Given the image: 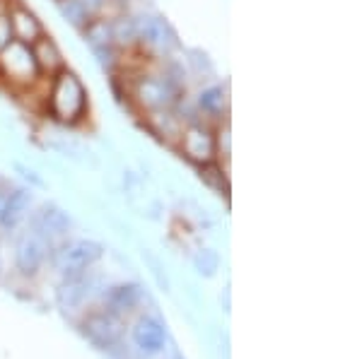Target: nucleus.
Returning a JSON list of instances; mask_svg holds the SVG:
<instances>
[{
    "mask_svg": "<svg viewBox=\"0 0 362 359\" xmlns=\"http://www.w3.org/2000/svg\"><path fill=\"white\" fill-rule=\"evenodd\" d=\"M51 244L42 239L39 234H34L32 229L22 231L20 239L15 244V265L22 275L32 277L44 268V263L49 260Z\"/></svg>",
    "mask_w": 362,
    "mask_h": 359,
    "instance_id": "6e6552de",
    "label": "nucleus"
},
{
    "mask_svg": "<svg viewBox=\"0 0 362 359\" xmlns=\"http://www.w3.org/2000/svg\"><path fill=\"white\" fill-rule=\"evenodd\" d=\"M85 335L97 343L99 347H109L119 340L121 335V326L119 318H116L112 311H102V314H92L85 321Z\"/></svg>",
    "mask_w": 362,
    "mask_h": 359,
    "instance_id": "4468645a",
    "label": "nucleus"
},
{
    "mask_svg": "<svg viewBox=\"0 0 362 359\" xmlns=\"http://www.w3.org/2000/svg\"><path fill=\"white\" fill-rule=\"evenodd\" d=\"M198 176L208 188H213L215 193L227 195L230 193V181H227V169L220 162H208V164L198 166Z\"/></svg>",
    "mask_w": 362,
    "mask_h": 359,
    "instance_id": "aec40b11",
    "label": "nucleus"
},
{
    "mask_svg": "<svg viewBox=\"0 0 362 359\" xmlns=\"http://www.w3.org/2000/svg\"><path fill=\"white\" fill-rule=\"evenodd\" d=\"M56 8H58V15L63 17V22H66L68 27H73L75 32H80V29L92 20L80 0H58Z\"/></svg>",
    "mask_w": 362,
    "mask_h": 359,
    "instance_id": "412c9836",
    "label": "nucleus"
},
{
    "mask_svg": "<svg viewBox=\"0 0 362 359\" xmlns=\"http://www.w3.org/2000/svg\"><path fill=\"white\" fill-rule=\"evenodd\" d=\"M0 83L15 95L32 92L44 83L37 61H34L32 46L13 42L5 51H0Z\"/></svg>",
    "mask_w": 362,
    "mask_h": 359,
    "instance_id": "f03ea898",
    "label": "nucleus"
},
{
    "mask_svg": "<svg viewBox=\"0 0 362 359\" xmlns=\"http://www.w3.org/2000/svg\"><path fill=\"white\" fill-rule=\"evenodd\" d=\"M54 3H58V0H54Z\"/></svg>",
    "mask_w": 362,
    "mask_h": 359,
    "instance_id": "393cba45",
    "label": "nucleus"
},
{
    "mask_svg": "<svg viewBox=\"0 0 362 359\" xmlns=\"http://www.w3.org/2000/svg\"><path fill=\"white\" fill-rule=\"evenodd\" d=\"M213 133H215V162L227 166L230 162V154H232V126H230V118L223 121V123L213 126Z\"/></svg>",
    "mask_w": 362,
    "mask_h": 359,
    "instance_id": "4be33fe9",
    "label": "nucleus"
},
{
    "mask_svg": "<svg viewBox=\"0 0 362 359\" xmlns=\"http://www.w3.org/2000/svg\"><path fill=\"white\" fill-rule=\"evenodd\" d=\"M174 150L194 166H203L208 162H215L213 126L206 123V121H191V123H186Z\"/></svg>",
    "mask_w": 362,
    "mask_h": 359,
    "instance_id": "39448f33",
    "label": "nucleus"
},
{
    "mask_svg": "<svg viewBox=\"0 0 362 359\" xmlns=\"http://www.w3.org/2000/svg\"><path fill=\"white\" fill-rule=\"evenodd\" d=\"M85 297H87V273L66 277V282L58 289V302L66 306V309L78 306Z\"/></svg>",
    "mask_w": 362,
    "mask_h": 359,
    "instance_id": "a211bd4d",
    "label": "nucleus"
},
{
    "mask_svg": "<svg viewBox=\"0 0 362 359\" xmlns=\"http://www.w3.org/2000/svg\"><path fill=\"white\" fill-rule=\"evenodd\" d=\"M8 15H10V27H13L15 42L32 46L39 37L46 34V27L39 20V15L29 5L22 3V0H8Z\"/></svg>",
    "mask_w": 362,
    "mask_h": 359,
    "instance_id": "1a4fd4ad",
    "label": "nucleus"
},
{
    "mask_svg": "<svg viewBox=\"0 0 362 359\" xmlns=\"http://www.w3.org/2000/svg\"><path fill=\"white\" fill-rule=\"evenodd\" d=\"M181 56H184V68L189 75L201 80H210L215 75V63L203 49H181Z\"/></svg>",
    "mask_w": 362,
    "mask_h": 359,
    "instance_id": "f3484780",
    "label": "nucleus"
},
{
    "mask_svg": "<svg viewBox=\"0 0 362 359\" xmlns=\"http://www.w3.org/2000/svg\"><path fill=\"white\" fill-rule=\"evenodd\" d=\"M32 54H34V61H37L42 78H54L58 71L68 68L66 54H63L61 46L56 44V39L51 37L49 32H46L44 37H39L37 42L32 44Z\"/></svg>",
    "mask_w": 362,
    "mask_h": 359,
    "instance_id": "9d476101",
    "label": "nucleus"
},
{
    "mask_svg": "<svg viewBox=\"0 0 362 359\" xmlns=\"http://www.w3.org/2000/svg\"><path fill=\"white\" fill-rule=\"evenodd\" d=\"M133 343L140 352H145V355H155V352H160L162 347L167 343V335H165V328H162V323L157 321V318H140L136 323V328H133Z\"/></svg>",
    "mask_w": 362,
    "mask_h": 359,
    "instance_id": "2eb2a0df",
    "label": "nucleus"
},
{
    "mask_svg": "<svg viewBox=\"0 0 362 359\" xmlns=\"http://www.w3.org/2000/svg\"><path fill=\"white\" fill-rule=\"evenodd\" d=\"M196 114L201 121L210 126H218L230 118V87L227 83H218V80H208L201 90L196 92L194 99Z\"/></svg>",
    "mask_w": 362,
    "mask_h": 359,
    "instance_id": "423d86ee",
    "label": "nucleus"
},
{
    "mask_svg": "<svg viewBox=\"0 0 362 359\" xmlns=\"http://www.w3.org/2000/svg\"><path fill=\"white\" fill-rule=\"evenodd\" d=\"M80 37L92 56H99L109 49H116L114 32H112V17H92L87 25L80 29Z\"/></svg>",
    "mask_w": 362,
    "mask_h": 359,
    "instance_id": "ddd939ff",
    "label": "nucleus"
},
{
    "mask_svg": "<svg viewBox=\"0 0 362 359\" xmlns=\"http://www.w3.org/2000/svg\"><path fill=\"white\" fill-rule=\"evenodd\" d=\"M13 42L15 37H13V27H10L8 0H0V51H5Z\"/></svg>",
    "mask_w": 362,
    "mask_h": 359,
    "instance_id": "5701e85b",
    "label": "nucleus"
},
{
    "mask_svg": "<svg viewBox=\"0 0 362 359\" xmlns=\"http://www.w3.org/2000/svg\"><path fill=\"white\" fill-rule=\"evenodd\" d=\"M42 109L61 128H78L90 116V90L78 73L63 68L54 78H46Z\"/></svg>",
    "mask_w": 362,
    "mask_h": 359,
    "instance_id": "f257e3e1",
    "label": "nucleus"
},
{
    "mask_svg": "<svg viewBox=\"0 0 362 359\" xmlns=\"http://www.w3.org/2000/svg\"><path fill=\"white\" fill-rule=\"evenodd\" d=\"M32 190L10 186L8 198H5L3 212H0V227L3 229H17L22 222H27L29 212H32Z\"/></svg>",
    "mask_w": 362,
    "mask_h": 359,
    "instance_id": "9b49d317",
    "label": "nucleus"
},
{
    "mask_svg": "<svg viewBox=\"0 0 362 359\" xmlns=\"http://www.w3.org/2000/svg\"><path fill=\"white\" fill-rule=\"evenodd\" d=\"M138 302H140L138 285H121L109 294L107 311H112L114 316H119V314H124V311H131Z\"/></svg>",
    "mask_w": 362,
    "mask_h": 359,
    "instance_id": "6ab92c4d",
    "label": "nucleus"
},
{
    "mask_svg": "<svg viewBox=\"0 0 362 359\" xmlns=\"http://www.w3.org/2000/svg\"><path fill=\"white\" fill-rule=\"evenodd\" d=\"M104 246L95 239H63L51 246L49 260L61 275H80L87 273L92 265L102 258Z\"/></svg>",
    "mask_w": 362,
    "mask_h": 359,
    "instance_id": "20e7f679",
    "label": "nucleus"
},
{
    "mask_svg": "<svg viewBox=\"0 0 362 359\" xmlns=\"http://www.w3.org/2000/svg\"><path fill=\"white\" fill-rule=\"evenodd\" d=\"M196 268L201 270V273L206 270V275H213L215 268H218V256H215V251H208V248H206V251L198 253V256H196Z\"/></svg>",
    "mask_w": 362,
    "mask_h": 359,
    "instance_id": "b1692460",
    "label": "nucleus"
},
{
    "mask_svg": "<svg viewBox=\"0 0 362 359\" xmlns=\"http://www.w3.org/2000/svg\"><path fill=\"white\" fill-rule=\"evenodd\" d=\"M27 222H29V229L49 241L51 246L68 239V231L73 229V219H70L68 212L63 210V207H58L56 202H46V205L32 210Z\"/></svg>",
    "mask_w": 362,
    "mask_h": 359,
    "instance_id": "0eeeda50",
    "label": "nucleus"
},
{
    "mask_svg": "<svg viewBox=\"0 0 362 359\" xmlns=\"http://www.w3.org/2000/svg\"><path fill=\"white\" fill-rule=\"evenodd\" d=\"M112 32H114V44L119 51H124V54L138 51V20L131 10L112 15Z\"/></svg>",
    "mask_w": 362,
    "mask_h": 359,
    "instance_id": "dca6fc26",
    "label": "nucleus"
},
{
    "mask_svg": "<svg viewBox=\"0 0 362 359\" xmlns=\"http://www.w3.org/2000/svg\"><path fill=\"white\" fill-rule=\"evenodd\" d=\"M184 126H186V121L181 118L174 109H165V111H155V114L145 116V128L153 133L157 140L172 145V147H177Z\"/></svg>",
    "mask_w": 362,
    "mask_h": 359,
    "instance_id": "f8f14e48",
    "label": "nucleus"
},
{
    "mask_svg": "<svg viewBox=\"0 0 362 359\" xmlns=\"http://www.w3.org/2000/svg\"><path fill=\"white\" fill-rule=\"evenodd\" d=\"M138 20V51L148 58L162 61V58H172L181 54L184 44L179 42L177 29L172 22L160 13H140Z\"/></svg>",
    "mask_w": 362,
    "mask_h": 359,
    "instance_id": "7ed1b4c3",
    "label": "nucleus"
}]
</instances>
